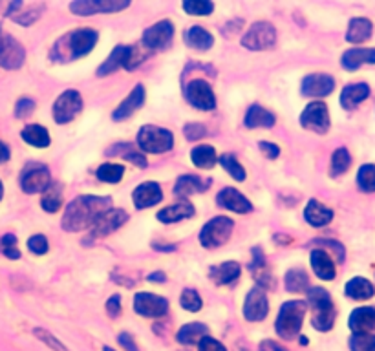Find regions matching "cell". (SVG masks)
Returning a JSON list of instances; mask_svg holds the SVG:
<instances>
[{
    "mask_svg": "<svg viewBox=\"0 0 375 351\" xmlns=\"http://www.w3.org/2000/svg\"><path fill=\"white\" fill-rule=\"evenodd\" d=\"M112 209L110 196H77L66 207L63 216V229L68 233H79L91 229L103 212Z\"/></svg>",
    "mask_w": 375,
    "mask_h": 351,
    "instance_id": "obj_1",
    "label": "cell"
},
{
    "mask_svg": "<svg viewBox=\"0 0 375 351\" xmlns=\"http://www.w3.org/2000/svg\"><path fill=\"white\" fill-rule=\"evenodd\" d=\"M97 39H99V33L91 27L73 30L55 42L50 53L51 60L53 63H70V60L81 59L94 50Z\"/></svg>",
    "mask_w": 375,
    "mask_h": 351,
    "instance_id": "obj_2",
    "label": "cell"
},
{
    "mask_svg": "<svg viewBox=\"0 0 375 351\" xmlns=\"http://www.w3.org/2000/svg\"><path fill=\"white\" fill-rule=\"evenodd\" d=\"M306 309L307 304L302 300H289L286 304H282L279 317H277V324H274V329H277L279 337L288 338V340L297 337L300 333L302 322H304V317H306Z\"/></svg>",
    "mask_w": 375,
    "mask_h": 351,
    "instance_id": "obj_3",
    "label": "cell"
},
{
    "mask_svg": "<svg viewBox=\"0 0 375 351\" xmlns=\"http://www.w3.org/2000/svg\"><path fill=\"white\" fill-rule=\"evenodd\" d=\"M307 304L313 307L311 324L317 331H329L335 322V307L329 293L322 288H311L307 291Z\"/></svg>",
    "mask_w": 375,
    "mask_h": 351,
    "instance_id": "obj_4",
    "label": "cell"
},
{
    "mask_svg": "<svg viewBox=\"0 0 375 351\" xmlns=\"http://www.w3.org/2000/svg\"><path fill=\"white\" fill-rule=\"evenodd\" d=\"M137 145L148 154H163L174 146V136L170 130L154 125H145L139 128L137 134Z\"/></svg>",
    "mask_w": 375,
    "mask_h": 351,
    "instance_id": "obj_5",
    "label": "cell"
},
{
    "mask_svg": "<svg viewBox=\"0 0 375 351\" xmlns=\"http://www.w3.org/2000/svg\"><path fill=\"white\" fill-rule=\"evenodd\" d=\"M234 224L233 219L225 218V216H216L209 219L200 233V243L205 249H216L229 242V238L233 234Z\"/></svg>",
    "mask_w": 375,
    "mask_h": 351,
    "instance_id": "obj_6",
    "label": "cell"
},
{
    "mask_svg": "<svg viewBox=\"0 0 375 351\" xmlns=\"http://www.w3.org/2000/svg\"><path fill=\"white\" fill-rule=\"evenodd\" d=\"M277 44V30L269 23H255L242 37V46L253 51H265Z\"/></svg>",
    "mask_w": 375,
    "mask_h": 351,
    "instance_id": "obj_7",
    "label": "cell"
},
{
    "mask_svg": "<svg viewBox=\"0 0 375 351\" xmlns=\"http://www.w3.org/2000/svg\"><path fill=\"white\" fill-rule=\"evenodd\" d=\"M82 110V97L79 91L75 90H66L63 91L57 101L53 103L51 114H53L55 123L66 125L70 121L75 119V115L81 114Z\"/></svg>",
    "mask_w": 375,
    "mask_h": 351,
    "instance_id": "obj_8",
    "label": "cell"
},
{
    "mask_svg": "<svg viewBox=\"0 0 375 351\" xmlns=\"http://www.w3.org/2000/svg\"><path fill=\"white\" fill-rule=\"evenodd\" d=\"M51 176L50 170L46 165L41 163H27L20 176V187L26 194H37V192H44L50 187Z\"/></svg>",
    "mask_w": 375,
    "mask_h": 351,
    "instance_id": "obj_9",
    "label": "cell"
},
{
    "mask_svg": "<svg viewBox=\"0 0 375 351\" xmlns=\"http://www.w3.org/2000/svg\"><path fill=\"white\" fill-rule=\"evenodd\" d=\"M24 59H26V50L23 44L4 30H0V66L6 70H17L23 66Z\"/></svg>",
    "mask_w": 375,
    "mask_h": 351,
    "instance_id": "obj_10",
    "label": "cell"
},
{
    "mask_svg": "<svg viewBox=\"0 0 375 351\" xmlns=\"http://www.w3.org/2000/svg\"><path fill=\"white\" fill-rule=\"evenodd\" d=\"M185 97L194 108L198 110H215L216 108V96L212 91V87L203 79H192L185 88Z\"/></svg>",
    "mask_w": 375,
    "mask_h": 351,
    "instance_id": "obj_11",
    "label": "cell"
},
{
    "mask_svg": "<svg viewBox=\"0 0 375 351\" xmlns=\"http://www.w3.org/2000/svg\"><path fill=\"white\" fill-rule=\"evenodd\" d=\"M128 6H130L128 0H123V2H117V0H77V2L70 4V11L79 17H90L96 13H114V11H121Z\"/></svg>",
    "mask_w": 375,
    "mask_h": 351,
    "instance_id": "obj_12",
    "label": "cell"
},
{
    "mask_svg": "<svg viewBox=\"0 0 375 351\" xmlns=\"http://www.w3.org/2000/svg\"><path fill=\"white\" fill-rule=\"evenodd\" d=\"M300 127L307 128L311 132L326 134L329 130V112L326 103H310L300 114Z\"/></svg>",
    "mask_w": 375,
    "mask_h": 351,
    "instance_id": "obj_13",
    "label": "cell"
},
{
    "mask_svg": "<svg viewBox=\"0 0 375 351\" xmlns=\"http://www.w3.org/2000/svg\"><path fill=\"white\" fill-rule=\"evenodd\" d=\"M174 39V24L170 20H161L143 33V46L148 51L167 50Z\"/></svg>",
    "mask_w": 375,
    "mask_h": 351,
    "instance_id": "obj_14",
    "label": "cell"
},
{
    "mask_svg": "<svg viewBox=\"0 0 375 351\" xmlns=\"http://www.w3.org/2000/svg\"><path fill=\"white\" fill-rule=\"evenodd\" d=\"M134 309L146 319H160L169 311V302L152 293H137L134 297Z\"/></svg>",
    "mask_w": 375,
    "mask_h": 351,
    "instance_id": "obj_15",
    "label": "cell"
},
{
    "mask_svg": "<svg viewBox=\"0 0 375 351\" xmlns=\"http://www.w3.org/2000/svg\"><path fill=\"white\" fill-rule=\"evenodd\" d=\"M269 313V302H267V295L260 286L253 288L247 293L246 302H243V317L249 322H260Z\"/></svg>",
    "mask_w": 375,
    "mask_h": 351,
    "instance_id": "obj_16",
    "label": "cell"
},
{
    "mask_svg": "<svg viewBox=\"0 0 375 351\" xmlns=\"http://www.w3.org/2000/svg\"><path fill=\"white\" fill-rule=\"evenodd\" d=\"M128 215L121 209H110L97 218V222L91 225V238H105L117 231L121 225L127 224Z\"/></svg>",
    "mask_w": 375,
    "mask_h": 351,
    "instance_id": "obj_17",
    "label": "cell"
},
{
    "mask_svg": "<svg viewBox=\"0 0 375 351\" xmlns=\"http://www.w3.org/2000/svg\"><path fill=\"white\" fill-rule=\"evenodd\" d=\"M335 88V79L328 73H311L302 81V96L306 97H326Z\"/></svg>",
    "mask_w": 375,
    "mask_h": 351,
    "instance_id": "obj_18",
    "label": "cell"
},
{
    "mask_svg": "<svg viewBox=\"0 0 375 351\" xmlns=\"http://www.w3.org/2000/svg\"><path fill=\"white\" fill-rule=\"evenodd\" d=\"M132 200L137 209H151L163 200V192L155 181H145L141 185H137L132 194Z\"/></svg>",
    "mask_w": 375,
    "mask_h": 351,
    "instance_id": "obj_19",
    "label": "cell"
},
{
    "mask_svg": "<svg viewBox=\"0 0 375 351\" xmlns=\"http://www.w3.org/2000/svg\"><path fill=\"white\" fill-rule=\"evenodd\" d=\"M42 9H44L42 4L26 6L23 4V2H11V4L6 8V15L17 24H20V26H32L37 18H41Z\"/></svg>",
    "mask_w": 375,
    "mask_h": 351,
    "instance_id": "obj_20",
    "label": "cell"
},
{
    "mask_svg": "<svg viewBox=\"0 0 375 351\" xmlns=\"http://www.w3.org/2000/svg\"><path fill=\"white\" fill-rule=\"evenodd\" d=\"M216 203L220 207H224V209L238 212V215H246V212H251L253 210L251 201L247 200L242 192L236 191V189L227 187L224 191H220V194L216 196Z\"/></svg>",
    "mask_w": 375,
    "mask_h": 351,
    "instance_id": "obj_21",
    "label": "cell"
},
{
    "mask_svg": "<svg viewBox=\"0 0 375 351\" xmlns=\"http://www.w3.org/2000/svg\"><path fill=\"white\" fill-rule=\"evenodd\" d=\"M145 87H143V84H136L134 90L130 91V96L114 110L112 119H114V121H125V119H128L134 112H137V110L145 105Z\"/></svg>",
    "mask_w": 375,
    "mask_h": 351,
    "instance_id": "obj_22",
    "label": "cell"
},
{
    "mask_svg": "<svg viewBox=\"0 0 375 351\" xmlns=\"http://www.w3.org/2000/svg\"><path fill=\"white\" fill-rule=\"evenodd\" d=\"M304 219L311 227H324L333 219V210L326 207L324 203H320V201L310 200L306 209H304Z\"/></svg>",
    "mask_w": 375,
    "mask_h": 351,
    "instance_id": "obj_23",
    "label": "cell"
},
{
    "mask_svg": "<svg viewBox=\"0 0 375 351\" xmlns=\"http://www.w3.org/2000/svg\"><path fill=\"white\" fill-rule=\"evenodd\" d=\"M341 64L344 70L350 72L361 68L362 64H375V48H352L344 51Z\"/></svg>",
    "mask_w": 375,
    "mask_h": 351,
    "instance_id": "obj_24",
    "label": "cell"
},
{
    "mask_svg": "<svg viewBox=\"0 0 375 351\" xmlns=\"http://www.w3.org/2000/svg\"><path fill=\"white\" fill-rule=\"evenodd\" d=\"M370 96V87L366 82H357V84H348L341 91V106L344 110H353L361 105L366 97Z\"/></svg>",
    "mask_w": 375,
    "mask_h": 351,
    "instance_id": "obj_25",
    "label": "cell"
},
{
    "mask_svg": "<svg viewBox=\"0 0 375 351\" xmlns=\"http://www.w3.org/2000/svg\"><path fill=\"white\" fill-rule=\"evenodd\" d=\"M353 333H370L375 328V307H357L348 322Z\"/></svg>",
    "mask_w": 375,
    "mask_h": 351,
    "instance_id": "obj_26",
    "label": "cell"
},
{
    "mask_svg": "<svg viewBox=\"0 0 375 351\" xmlns=\"http://www.w3.org/2000/svg\"><path fill=\"white\" fill-rule=\"evenodd\" d=\"M242 273V267L236 262H224V264L210 267L209 279L216 283V286H227V283L236 282V279Z\"/></svg>",
    "mask_w": 375,
    "mask_h": 351,
    "instance_id": "obj_27",
    "label": "cell"
},
{
    "mask_svg": "<svg viewBox=\"0 0 375 351\" xmlns=\"http://www.w3.org/2000/svg\"><path fill=\"white\" fill-rule=\"evenodd\" d=\"M183 39H185V44H187L189 48L198 50V51L210 50L212 44H215V37L210 35L205 27H201V26L189 27L187 32L183 33Z\"/></svg>",
    "mask_w": 375,
    "mask_h": 351,
    "instance_id": "obj_28",
    "label": "cell"
},
{
    "mask_svg": "<svg viewBox=\"0 0 375 351\" xmlns=\"http://www.w3.org/2000/svg\"><path fill=\"white\" fill-rule=\"evenodd\" d=\"M207 187H209V181H203L194 174H185V176H179L178 181H176L174 194L178 198H189L192 194H198V192H205Z\"/></svg>",
    "mask_w": 375,
    "mask_h": 351,
    "instance_id": "obj_29",
    "label": "cell"
},
{
    "mask_svg": "<svg viewBox=\"0 0 375 351\" xmlns=\"http://www.w3.org/2000/svg\"><path fill=\"white\" fill-rule=\"evenodd\" d=\"M194 216V207L189 203V201H179L176 205L165 207L158 212V219L161 224H176V222H182V219H187Z\"/></svg>",
    "mask_w": 375,
    "mask_h": 351,
    "instance_id": "obj_30",
    "label": "cell"
},
{
    "mask_svg": "<svg viewBox=\"0 0 375 351\" xmlns=\"http://www.w3.org/2000/svg\"><path fill=\"white\" fill-rule=\"evenodd\" d=\"M311 267H313L317 276L322 280H333L335 274H337L333 260L322 249H315V251L311 253Z\"/></svg>",
    "mask_w": 375,
    "mask_h": 351,
    "instance_id": "obj_31",
    "label": "cell"
},
{
    "mask_svg": "<svg viewBox=\"0 0 375 351\" xmlns=\"http://www.w3.org/2000/svg\"><path fill=\"white\" fill-rule=\"evenodd\" d=\"M374 33V24L368 18H352L350 20V26H348L346 32V41L352 42V44H359V42L368 41Z\"/></svg>",
    "mask_w": 375,
    "mask_h": 351,
    "instance_id": "obj_32",
    "label": "cell"
},
{
    "mask_svg": "<svg viewBox=\"0 0 375 351\" xmlns=\"http://www.w3.org/2000/svg\"><path fill=\"white\" fill-rule=\"evenodd\" d=\"M251 273L253 276H255L256 282H260V288H273L274 286V280L271 279L269 271H267V265H265V258H264V253L258 249V247H255L253 249V264H251Z\"/></svg>",
    "mask_w": 375,
    "mask_h": 351,
    "instance_id": "obj_33",
    "label": "cell"
},
{
    "mask_svg": "<svg viewBox=\"0 0 375 351\" xmlns=\"http://www.w3.org/2000/svg\"><path fill=\"white\" fill-rule=\"evenodd\" d=\"M274 121H277V117L258 105H253L251 108L247 110L246 119H243L247 128H271Z\"/></svg>",
    "mask_w": 375,
    "mask_h": 351,
    "instance_id": "obj_34",
    "label": "cell"
},
{
    "mask_svg": "<svg viewBox=\"0 0 375 351\" xmlns=\"http://www.w3.org/2000/svg\"><path fill=\"white\" fill-rule=\"evenodd\" d=\"M344 291H346V297L353 298V300H368V298L374 297L375 289L370 280L355 276V279H352L346 283Z\"/></svg>",
    "mask_w": 375,
    "mask_h": 351,
    "instance_id": "obj_35",
    "label": "cell"
},
{
    "mask_svg": "<svg viewBox=\"0 0 375 351\" xmlns=\"http://www.w3.org/2000/svg\"><path fill=\"white\" fill-rule=\"evenodd\" d=\"M209 329L205 324L201 322H191V324H185L178 331L176 338H178L179 344H185V346H192V344H200V340L203 337H207Z\"/></svg>",
    "mask_w": 375,
    "mask_h": 351,
    "instance_id": "obj_36",
    "label": "cell"
},
{
    "mask_svg": "<svg viewBox=\"0 0 375 351\" xmlns=\"http://www.w3.org/2000/svg\"><path fill=\"white\" fill-rule=\"evenodd\" d=\"M23 139L27 143V145L35 146V148H46L50 146V134L41 125H27L23 130Z\"/></svg>",
    "mask_w": 375,
    "mask_h": 351,
    "instance_id": "obj_37",
    "label": "cell"
},
{
    "mask_svg": "<svg viewBox=\"0 0 375 351\" xmlns=\"http://www.w3.org/2000/svg\"><path fill=\"white\" fill-rule=\"evenodd\" d=\"M191 160L198 169L209 170L216 165V152L210 145H200L196 148H192Z\"/></svg>",
    "mask_w": 375,
    "mask_h": 351,
    "instance_id": "obj_38",
    "label": "cell"
},
{
    "mask_svg": "<svg viewBox=\"0 0 375 351\" xmlns=\"http://www.w3.org/2000/svg\"><path fill=\"white\" fill-rule=\"evenodd\" d=\"M63 205V191L59 183H50V187L42 192L41 207L46 212H57Z\"/></svg>",
    "mask_w": 375,
    "mask_h": 351,
    "instance_id": "obj_39",
    "label": "cell"
},
{
    "mask_svg": "<svg viewBox=\"0 0 375 351\" xmlns=\"http://www.w3.org/2000/svg\"><path fill=\"white\" fill-rule=\"evenodd\" d=\"M125 53H127V46H117V48H114L112 53L108 55V59L97 68V75L105 77V75H110V73H114L115 70L121 68L125 60Z\"/></svg>",
    "mask_w": 375,
    "mask_h": 351,
    "instance_id": "obj_40",
    "label": "cell"
},
{
    "mask_svg": "<svg viewBox=\"0 0 375 351\" xmlns=\"http://www.w3.org/2000/svg\"><path fill=\"white\" fill-rule=\"evenodd\" d=\"M106 155H123L125 160L132 161V163L136 165V167H139V169H145L146 167L145 155L134 151L132 145H127V143H121V145H115L112 146V148H108V151H106Z\"/></svg>",
    "mask_w": 375,
    "mask_h": 351,
    "instance_id": "obj_41",
    "label": "cell"
},
{
    "mask_svg": "<svg viewBox=\"0 0 375 351\" xmlns=\"http://www.w3.org/2000/svg\"><path fill=\"white\" fill-rule=\"evenodd\" d=\"M148 57V50L143 44L127 46V53H125L123 68L125 70H136L137 66H141Z\"/></svg>",
    "mask_w": 375,
    "mask_h": 351,
    "instance_id": "obj_42",
    "label": "cell"
},
{
    "mask_svg": "<svg viewBox=\"0 0 375 351\" xmlns=\"http://www.w3.org/2000/svg\"><path fill=\"white\" fill-rule=\"evenodd\" d=\"M350 165H352V155H350V152H348L344 146H341V148H337V151L333 152V155H331L329 174H331L333 178H337V176H341V174H344L350 169Z\"/></svg>",
    "mask_w": 375,
    "mask_h": 351,
    "instance_id": "obj_43",
    "label": "cell"
},
{
    "mask_svg": "<svg viewBox=\"0 0 375 351\" xmlns=\"http://www.w3.org/2000/svg\"><path fill=\"white\" fill-rule=\"evenodd\" d=\"M310 288V280H307L306 271L302 269H289L286 273V289L291 293H302Z\"/></svg>",
    "mask_w": 375,
    "mask_h": 351,
    "instance_id": "obj_44",
    "label": "cell"
},
{
    "mask_svg": "<svg viewBox=\"0 0 375 351\" xmlns=\"http://www.w3.org/2000/svg\"><path fill=\"white\" fill-rule=\"evenodd\" d=\"M218 163L224 167L225 172L231 174V178L236 179V181H246V178H247L246 169H243L242 165H240V161H238L233 154L220 155Z\"/></svg>",
    "mask_w": 375,
    "mask_h": 351,
    "instance_id": "obj_45",
    "label": "cell"
},
{
    "mask_svg": "<svg viewBox=\"0 0 375 351\" xmlns=\"http://www.w3.org/2000/svg\"><path fill=\"white\" fill-rule=\"evenodd\" d=\"M125 167L117 163H105L97 169V178L105 183H119L123 179Z\"/></svg>",
    "mask_w": 375,
    "mask_h": 351,
    "instance_id": "obj_46",
    "label": "cell"
},
{
    "mask_svg": "<svg viewBox=\"0 0 375 351\" xmlns=\"http://www.w3.org/2000/svg\"><path fill=\"white\" fill-rule=\"evenodd\" d=\"M357 185L362 192H375V165H362L357 172Z\"/></svg>",
    "mask_w": 375,
    "mask_h": 351,
    "instance_id": "obj_47",
    "label": "cell"
},
{
    "mask_svg": "<svg viewBox=\"0 0 375 351\" xmlns=\"http://www.w3.org/2000/svg\"><path fill=\"white\" fill-rule=\"evenodd\" d=\"M183 9L189 15H194V17H207V15L212 13L215 4L209 2V0H185L183 2Z\"/></svg>",
    "mask_w": 375,
    "mask_h": 351,
    "instance_id": "obj_48",
    "label": "cell"
},
{
    "mask_svg": "<svg viewBox=\"0 0 375 351\" xmlns=\"http://www.w3.org/2000/svg\"><path fill=\"white\" fill-rule=\"evenodd\" d=\"M352 351H375V335L371 333H353L350 338Z\"/></svg>",
    "mask_w": 375,
    "mask_h": 351,
    "instance_id": "obj_49",
    "label": "cell"
},
{
    "mask_svg": "<svg viewBox=\"0 0 375 351\" xmlns=\"http://www.w3.org/2000/svg\"><path fill=\"white\" fill-rule=\"evenodd\" d=\"M179 304H182L183 309L191 311V313H196L203 306V302H201L196 289H183L182 297H179Z\"/></svg>",
    "mask_w": 375,
    "mask_h": 351,
    "instance_id": "obj_50",
    "label": "cell"
},
{
    "mask_svg": "<svg viewBox=\"0 0 375 351\" xmlns=\"http://www.w3.org/2000/svg\"><path fill=\"white\" fill-rule=\"evenodd\" d=\"M0 253L6 258H11V260H18L20 258V251L17 249V236L15 234L8 233L0 238Z\"/></svg>",
    "mask_w": 375,
    "mask_h": 351,
    "instance_id": "obj_51",
    "label": "cell"
},
{
    "mask_svg": "<svg viewBox=\"0 0 375 351\" xmlns=\"http://www.w3.org/2000/svg\"><path fill=\"white\" fill-rule=\"evenodd\" d=\"M35 337L39 338V340H42L44 344H48V346H50L51 350H55V351H68L63 343H59V340H57V338H55L53 335L50 333V331H46V329L37 328L35 329Z\"/></svg>",
    "mask_w": 375,
    "mask_h": 351,
    "instance_id": "obj_52",
    "label": "cell"
},
{
    "mask_svg": "<svg viewBox=\"0 0 375 351\" xmlns=\"http://www.w3.org/2000/svg\"><path fill=\"white\" fill-rule=\"evenodd\" d=\"M27 249L33 253V255H46L50 245H48V240L42 234H35L27 240Z\"/></svg>",
    "mask_w": 375,
    "mask_h": 351,
    "instance_id": "obj_53",
    "label": "cell"
},
{
    "mask_svg": "<svg viewBox=\"0 0 375 351\" xmlns=\"http://www.w3.org/2000/svg\"><path fill=\"white\" fill-rule=\"evenodd\" d=\"M35 110V101L30 99V97H23L20 101H17V106H15V117L24 119L30 117Z\"/></svg>",
    "mask_w": 375,
    "mask_h": 351,
    "instance_id": "obj_54",
    "label": "cell"
},
{
    "mask_svg": "<svg viewBox=\"0 0 375 351\" xmlns=\"http://www.w3.org/2000/svg\"><path fill=\"white\" fill-rule=\"evenodd\" d=\"M183 132H185V137L187 139H191V141H196V139H200V137L205 136V127L200 123H189L185 125V128H183Z\"/></svg>",
    "mask_w": 375,
    "mask_h": 351,
    "instance_id": "obj_55",
    "label": "cell"
},
{
    "mask_svg": "<svg viewBox=\"0 0 375 351\" xmlns=\"http://www.w3.org/2000/svg\"><path fill=\"white\" fill-rule=\"evenodd\" d=\"M198 347H200V351H227L225 350V346L220 340H216V338L212 337H203L200 340V344H198Z\"/></svg>",
    "mask_w": 375,
    "mask_h": 351,
    "instance_id": "obj_56",
    "label": "cell"
},
{
    "mask_svg": "<svg viewBox=\"0 0 375 351\" xmlns=\"http://www.w3.org/2000/svg\"><path fill=\"white\" fill-rule=\"evenodd\" d=\"M258 148H260V152L265 155V158H267V160H277V158L280 155L279 145H274V143L260 141L258 143Z\"/></svg>",
    "mask_w": 375,
    "mask_h": 351,
    "instance_id": "obj_57",
    "label": "cell"
},
{
    "mask_svg": "<svg viewBox=\"0 0 375 351\" xmlns=\"http://www.w3.org/2000/svg\"><path fill=\"white\" fill-rule=\"evenodd\" d=\"M106 313L112 319H117L121 315V297L119 295H114V297L108 298V302H106Z\"/></svg>",
    "mask_w": 375,
    "mask_h": 351,
    "instance_id": "obj_58",
    "label": "cell"
},
{
    "mask_svg": "<svg viewBox=\"0 0 375 351\" xmlns=\"http://www.w3.org/2000/svg\"><path fill=\"white\" fill-rule=\"evenodd\" d=\"M319 245H328L331 247V251L337 253V260L343 262L344 260V247L341 245L338 242H333V240H320V242H317Z\"/></svg>",
    "mask_w": 375,
    "mask_h": 351,
    "instance_id": "obj_59",
    "label": "cell"
},
{
    "mask_svg": "<svg viewBox=\"0 0 375 351\" xmlns=\"http://www.w3.org/2000/svg\"><path fill=\"white\" fill-rule=\"evenodd\" d=\"M117 343L121 344V346H123L127 351H137V346H136V343H134L132 335L121 333L117 337Z\"/></svg>",
    "mask_w": 375,
    "mask_h": 351,
    "instance_id": "obj_60",
    "label": "cell"
},
{
    "mask_svg": "<svg viewBox=\"0 0 375 351\" xmlns=\"http://www.w3.org/2000/svg\"><path fill=\"white\" fill-rule=\"evenodd\" d=\"M9 155H11V152H9L8 145L0 141V163H6L9 160Z\"/></svg>",
    "mask_w": 375,
    "mask_h": 351,
    "instance_id": "obj_61",
    "label": "cell"
},
{
    "mask_svg": "<svg viewBox=\"0 0 375 351\" xmlns=\"http://www.w3.org/2000/svg\"><path fill=\"white\" fill-rule=\"evenodd\" d=\"M148 282H160V283H163V282H167V276H165V273H152V274H148Z\"/></svg>",
    "mask_w": 375,
    "mask_h": 351,
    "instance_id": "obj_62",
    "label": "cell"
},
{
    "mask_svg": "<svg viewBox=\"0 0 375 351\" xmlns=\"http://www.w3.org/2000/svg\"><path fill=\"white\" fill-rule=\"evenodd\" d=\"M2 196H4V185L0 181V200H2Z\"/></svg>",
    "mask_w": 375,
    "mask_h": 351,
    "instance_id": "obj_63",
    "label": "cell"
},
{
    "mask_svg": "<svg viewBox=\"0 0 375 351\" xmlns=\"http://www.w3.org/2000/svg\"><path fill=\"white\" fill-rule=\"evenodd\" d=\"M103 351H114V350H112V347H108V346H105L103 347Z\"/></svg>",
    "mask_w": 375,
    "mask_h": 351,
    "instance_id": "obj_64",
    "label": "cell"
}]
</instances>
